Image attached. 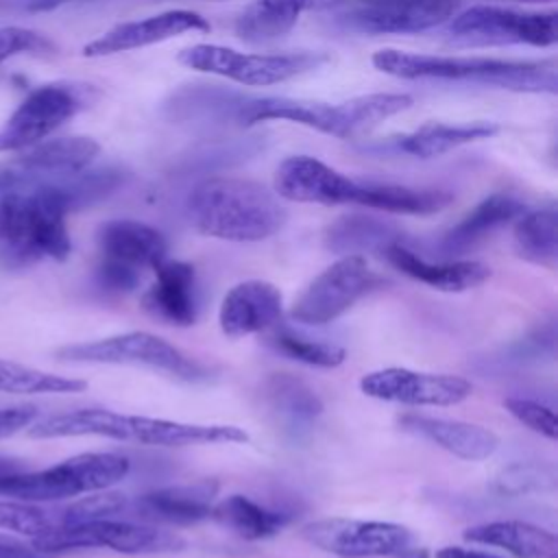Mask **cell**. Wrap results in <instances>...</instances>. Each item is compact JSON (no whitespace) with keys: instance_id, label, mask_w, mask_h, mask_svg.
I'll list each match as a JSON object with an SVG mask.
<instances>
[{"instance_id":"30","label":"cell","mask_w":558,"mask_h":558,"mask_svg":"<svg viewBox=\"0 0 558 558\" xmlns=\"http://www.w3.org/2000/svg\"><path fill=\"white\" fill-rule=\"evenodd\" d=\"M451 198L453 196L445 190H418L395 183H362L357 205L381 209L388 214L429 216L445 209Z\"/></svg>"},{"instance_id":"16","label":"cell","mask_w":558,"mask_h":558,"mask_svg":"<svg viewBox=\"0 0 558 558\" xmlns=\"http://www.w3.org/2000/svg\"><path fill=\"white\" fill-rule=\"evenodd\" d=\"M360 390L379 401L414 405V408H447L471 397L473 384L460 375L421 373L410 368H381L366 373L360 379Z\"/></svg>"},{"instance_id":"19","label":"cell","mask_w":558,"mask_h":558,"mask_svg":"<svg viewBox=\"0 0 558 558\" xmlns=\"http://www.w3.org/2000/svg\"><path fill=\"white\" fill-rule=\"evenodd\" d=\"M209 31V22L190 9H172L144 20L122 22L102 33L100 37L85 44V57H107L116 52H126L144 46H153L159 41H168L172 37L185 33H205Z\"/></svg>"},{"instance_id":"4","label":"cell","mask_w":558,"mask_h":558,"mask_svg":"<svg viewBox=\"0 0 558 558\" xmlns=\"http://www.w3.org/2000/svg\"><path fill=\"white\" fill-rule=\"evenodd\" d=\"M373 65L397 78H440L471 81L512 92H556V63L545 61H510L488 57H442L416 54L384 48L373 54Z\"/></svg>"},{"instance_id":"17","label":"cell","mask_w":558,"mask_h":558,"mask_svg":"<svg viewBox=\"0 0 558 558\" xmlns=\"http://www.w3.org/2000/svg\"><path fill=\"white\" fill-rule=\"evenodd\" d=\"M83 107L76 89L41 85L33 89L0 129V153H17L54 133Z\"/></svg>"},{"instance_id":"33","label":"cell","mask_w":558,"mask_h":558,"mask_svg":"<svg viewBox=\"0 0 558 558\" xmlns=\"http://www.w3.org/2000/svg\"><path fill=\"white\" fill-rule=\"evenodd\" d=\"M325 242L331 251L338 253H357L364 248H375V246H388L395 240V229L392 225L379 222L368 216H342L333 225H329Z\"/></svg>"},{"instance_id":"20","label":"cell","mask_w":558,"mask_h":558,"mask_svg":"<svg viewBox=\"0 0 558 558\" xmlns=\"http://www.w3.org/2000/svg\"><path fill=\"white\" fill-rule=\"evenodd\" d=\"M283 314L279 288L264 279L235 283L222 299L218 323L225 336L244 338L272 329Z\"/></svg>"},{"instance_id":"40","label":"cell","mask_w":558,"mask_h":558,"mask_svg":"<svg viewBox=\"0 0 558 558\" xmlns=\"http://www.w3.org/2000/svg\"><path fill=\"white\" fill-rule=\"evenodd\" d=\"M37 416H39V410L35 405L0 408V440L26 429Z\"/></svg>"},{"instance_id":"41","label":"cell","mask_w":558,"mask_h":558,"mask_svg":"<svg viewBox=\"0 0 558 558\" xmlns=\"http://www.w3.org/2000/svg\"><path fill=\"white\" fill-rule=\"evenodd\" d=\"M0 558H54V556L39 551L33 543H24L15 536L0 534Z\"/></svg>"},{"instance_id":"38","label":"cell","mask_w":558,"mask_h":558,"mask_svg":"<svg viewBox=\"0 0 558 558\" xmlns=\"http://www.w3.org/2000/svg\"><path fill=\"white\" fill-rule=\"evenodd\" d=\"M504 408L508 410V414L512 418H517L527 429H532L549 440L558 438L556 414L549 405H543L538 401L523 399V397H508V399H504Z\"/></svg>"},{"instance_id":"31","label":"cell","mask_w":558,"mask_h":558,"mask_svg":"<svg viewBox=\"0 0 558 558\" xmlns=\"http://www.w3.org/2000/svg\"><path fill=\"white\" fill-rule=\"evenodd\" d=\"M514 251L521 259L554 268L558 259V214L554 207L525 211L514 222Z\"/></svg>"},{"instance_id":"14","label":"cell","mask_w":558,"mask_h":558,"mask_svg":"<svg viewBox=\"0 0 558 558\" xmlns=\"http://www.w3.org/2000/svg\"><path fill=\"white\" fill-rule=\"evenodd\" d=\"M301 538L340 558H388L408 551L412 545V532L405 525L347 517L310 521L301 527Z\"/></svg>"},{"instance_id":"44","label":"cell","mask_w":558,"mask_h":558,"mask_svg":"<svg viewBox=\"0 0 558 558\" xmlns=\"http://www.w3.org/2000/svg\"><path fill=\"white\" fill-rule=\"evenodd\" d=\"M13 471H20L17 462H13V460H9V458H0V475L13 473Z\"/></svg>"},{"instance_id":"9","label":"cell","mask_w":558,"mask_h":558,"mask_svg":"<svg viewBox=\"0 0 558 558\" xmlns=\"http://www.w3.org/2000/svg\"><path fill=\"white\" fill-rule=\"evenodd\" d=\"M327 57L318 52L253 54L218 44H194L179 52V63L190 70L216 74L251 87H266L290 81L307 70H314Z\"/></svg>"},{"instance_id":"24","label":"cell","mask_w":558,"mask_h":558,"mask_svg":"<svg viewBox=\"0 0 558 558\" xmlns=\"http://www.w3.org/2000/svg\"><path fill=\"white\" fill-rule=\"evenodd\" d=\"M381 251L399 272L440 292H464L484 283L490 277V268L482 262L460 259L434 264L423 259L401 242H390Z\"/></svg>"},{"instance_id":"11","label":"cell","mask_w":558,"mask_h":558,"mask_svg":"<svg viewBox=\"0 0 558 558\" xmlns=\"http://www.w3.org/2000/svg\"><path fill=\"white\" fill-rule=\"evenodd\" d=\"M31 543L39 551L50 556L68 549H89V547H105L120 554H163V551H179L185 547V541L174 532H168L148 523L124 521L118 517L92 519V521L65 525Z\"/></svg>"},{"instance_id":"13","label":"cell","mask_w":558,"mask_h":558,"mask_svg":"<svg viewBox=\"0 0 558 558\" xmlns=\"http://www.w3.org/2000/svg\"><path fill=\"white\" fill-rule=\"evenodd\" d=\"M458 0H344L336 22L362 35H412L436 28L456 15Z\"/></svg>"},{"instance_id":"39","label":"cell","mask_w":558,"mask_h":558,"mask_svg":"<svg viewBox=\"0 0 558 558\" xmlns=\"http://www.w3.org/2000/svg\"><path fill=\"white\" fill-rule=\"evenodd\" d=\"M52 50V44L24 26H2L0 28V63L7 59L20 54V52H33V54H46Z\"/></svg>"},{"instance_id":"1","label":"cell","mask_w":558,"mask_h":558,"mask_svg":"<svg viewBox=\"0 0 558 558\" xmlns=\"http://www.w3.org/2000/svg\"><path fill=\"white\" fill-rule=\"evenodd\" d=\"M98 201V187L87 170L68 179L4 192L0 198V262L26 268L39 259H68L72 251L65 216Z\"/></svg>"},{"instance_id":"36","label":"cell","mask_w":558,"mask_h":558,"mask_svg":"<svg viewBox=\"0 0 558 558\" xmlns=\"http://www.w3.org/2000/svg\"><path fill=\"white\" fill-rule=\"evenodd\" d=\"M268 399L277 412H281L290 421H312L320 414L323 403L314 395L312 388H307L303 381L286 377V375H275L266 384Z\"/></svg>"},{"instance_id":"6","label":"cell","mask_w":558,"mask_h":558,"mask_svg":"<svg viewBox=\"0 0 558 558\" xmlns=\"http://www.w3.org/2000/svg\"><path fill=\"white\" fill-rule=\"evenodd\" d=\"M129 458L113 451H87L39 471L0 475V495L20 501L52 504L107 490L126 477Z\"/></svg>"},{"instance_id":"3","label":"cell","mask_w":558,"mask_h":558,"mask_svg":"<svg viewBox=\"0 0 558 558\" xmlns=\"http://www.w3.org/2000/svg\"><path fill=\"white\" fill-rule=\"evenodd\" d=\"M187 214L203 235L262 242L286 225V207L266 185L240 177H209L187 198Z\"/></svg>"},{"instance_id":"22","label":"cell","mask_w":558,"mask_h":558,"mask_svg":"<svg viewBox=\"0 0 558 558\" xmlns=\"http://www.w3.org/2000/svg\"><path fill=\"white\" fill-rule=\"evenodd\" d=\"M153 270L155 281L142 296L144 310L168 325H194L198 312L194 266L187 262L166 257Z\"/></svg>"},{"instance_id":"5","label":"cell","mask_w":558,"mask_h":558,"mask_svg":"<svg viewBox=\"0 0 558 558\" xmlns=\"http://www.w3.org/2000/svg\"><path fill=\"white\" fill-rule=\"evenodd\" d=\"M410 107L412 96L408 94H366L336 105L288 96H266L244 102L238 109V120L244 126L268 120H288L333 137L349 140L371 131L379 122Z\"/></svg>"},{"instance_id":"12","label":"cell","mask_w":558,"mask_h":558,"mask_svg":"<svg viewBox=\"0 0 558 558\" xmlns=\"http://www.w3.org/2000/svg\"><path fill=\"white\" fill-rule=\"evenodd\" d=\"M379 286L366 257L351 253L336 259L294 299L290 318L303 325H327L347 314L362 296Z\"/></svg>"},{"instance_id":"37","label":"cell","mask_w":558,"mask_h":558,"mask_svg":"<svg viewBox=\"0 0 558 558\" xmlns=\"http://www.w3.org/2000/svg\"><path fill=\"white\" fill-rule=\"evenodd\" d=\"M558 477L551 466L517 462L501 469L493 477V490L504 497H525V495H543L556 490Z\"/></svg>"},{"instance_id":"28","label":"cell","mask_w":558,"mask_h":558,"mask_svg":"<svg viewBox=\"0 0 558 558\" xmlns=\"http://www.w3.org/2000/svg\"><path fill=\"white\" fill-rule=\"evenodd\" d=\"M216 523L233 532L244 541H262L275 536L290 521L286 512L266 508L246 495H227L211 506V517Z\"/></svg>"},{"instance_id":"32","label":"cell","mask_w":558,"mask_h":558,"mask_svg":"<svg viewBox=\"0 0 558 558\" xmlns=\"http://www.w3.org/2000/svg\"><path fill=\"white\" fill-rule=\"evenodd\" d=\"M85 379L46 373L11 360H0V392L9 395H70L83 392Z\"/></svg>"},{"instance_id":"42","label":"cell","mask_w":558,"mask_h":558,"mask_svg":"<svg viewBox=\"0 0 558 558\" xmlns=\"http://www.w3.org/2000/svg\"><path fill=\"white\" fill-rule=\"evenodd\" d=\"M434 558H501L497 554L490 551H482V549H469V547H458V545H449V547H440Z\"/></svg>"},{"instance_id":"21","label":"cell","mask_w":558,"mask_h":558,"mask_svg":"<svg viewBox=\"0 0 558 558\" xmlns=\"http://www.w3.org/2000/svg\"><path fill=\"white\" fill-rule=\"evenodd\" d=\"M220 484L216 480H201L194 484L163 486L129 499L126 512L148 523L192 525L211 517Z\"/></svg>"},{"instance_id":"35","label":"cell","mask_w":558,"mask_h":558,"mask_svg":"<svg viewBox=\"0 0 558 558\" xmlns=\"http://www.w3.org/2000/svg\"><path fill=\"white\" fill-rule=\"evenodd\" d=\"M268 344L281 355L316 368H336L347 357V351L342 347L333 342H323L316 338H305L286 327H279V329L272 327V333L268 336Z\"/></svg>"},{"instance_id":"43","label":"cell","mask_w":558,"mask_h":558,"mask_svg":"<svg viewBox=\"0 0 558 558\" xmlns=\"http://www.w3.org/2000/svg\"><path fill=\"white\" fill-rule=\"evenodd\" d=\"M68 2H76V0H26V9L28 11H52L61 4H68Z\"/></svg>"},{"instance_id":"23","label":"cell","mask_w":558,"mask_h":558,"mask_svg":"<svg viewBox=\"0 0 558 558\" xmlns=\"http://www.w3.org/2000/svg\"><path fill=\"white\" fill-rule=\"evenodd\" d=\"M399 425L405 432L416 434L438 445L440 449L449 451L451 456L469 462L486 460L499 447V438L495 432L466 421L425 416V414H403L399 418Z\"/></svg>"},{"instance_id":"25","label":"cell","mask_w":558,"mask_h":558,"mask_svg":"<svg viewBox=\"0 0 558 558\" xmlns=\"http://www.w3.org/2000/svg\"><path fill=\"white\" fill-rule=\"evenodd\" d=\"M344 0H255L235 20V35L248 44H264L290 33L305 11H329Z\"/></svg>"},{"instance_id":"7","label":"cell","mask_w":558,"mask_h":558,"mask_svg":"<svg viewBox=\"0 0 558 558\" xmlns=\"http://www.w3.org/2000/svg\"><path fill=\"white\" fill-rule=\"evenodd\" d=\"M57 357L76 364H116V366H144L150 371L168 373L183 381L205 377V368L185 355L179 347L148 331H126L89 342L61 347Z\"/></svg>"},{"instance_id":"8","label":"cell","mask_w":558,"mask_h":558,"mask_svg":"<svg viewBox=\"0 0 558 558\" xmlns=\"http://www.w3.org/2000/svg\"><path fill=\"white\" fill-rule=\"evenodd\" d=\"M451 44L460 46H554L558 41L556 11H514L495 4H475L451 15L445 26Z\"/></svg>"},{"instance_id":"15","label":"cell","mask_w":558,"mask_h":558,"mask_svg":"<svg viewBox=\"0 0 558 558\" xmlns=\"http://www.w3.org/2000/svg\"><path fill=\"white\" fill-rule=\"evenodd\" d=\"M98 153L100 146L92 137L41 140L0 161V194L68 179L85 170Z\"/></svg>"},{"instance_id":"18","label":"cell","mask_w":558,"mask_h":558,"mask_svg":"<svg viewBox=\"0 0 558 558\" xmlns=\"http://www.w3.org/2000/svg\"><path fill=\"white\" fill-rule=\"evenodd\" d=\"M360 185L310 155L286 157L275 170V194L294 203L357 205Z\"/></svg>"},{"instance_id":"34","label":"cell","mask_w":558,"mask_h":558,"mask_svg":"<svg viewBox=\"0 0 558 558\" xmlns=\"http://www.w3.org/2000/svg\"><path fill=\"white\" fill-rule=\"evenodd\" d=\"M61 525V508H48L35 501L0 499V530L4 532H13L35 541L59 530Z\"/></svg>"},{"instance_id":"29","label":"cell","mask_w":558,"mask_h":558,"mask_svg":"<svg viewBox=\"0 0 558 558\" xmlns=\"http://www.w3.org/2000/svg\"><path fill=\"white\" fill-rule=\"evenodd\" d=\"M499 133V124L495 122H466V124H442V122H427L412 133H405L397 140L399 150L421 157V159H432L438 155H445L458 146L488 140Z\"/></svg>"},{"instance_id":"10","label":"cell","mask_w":558,"mask_h":558,"mask_svg":"<svg viewBox=\"0 0 558 558\" xmlns=\"http://www.w3.org/2000/svg\"><path fill=\"white\" fill-rule=\"evenodd\" d=\"M100 266L98 281L107 290H133L144 270H153L166 259V238L150 225L140 220H109L98 229Z\"/></svg>"},{"instance_id":"27","label":"cell","mask_w":558,"mask_h":558,"mask_svg":"<svg viewBox=\"0 0 558 558\" xmlns=\"http://www.w3.org/2000/svg\"><path fill=\"white\" fill-rule=\"evenodd\" d=\"M525 214V203L517 196L497 192L477 203L456 227L442 238V248L447 253H464L488 238L499 227L517 220Z\"/></svg>"},{"instance_id":"45","label":"cell","mask_w":558,"mask_h":558,"mask_svg":"<svg viewBox=\"0 0 558 558\" xmlns=\"http://www.w3.org/2000/svg\"><path fill=\"white\" fill-rule=\"evenodd\" d=\"M499 2H527V4H543V2H556V0H499Z\"/></svg>"},{"instance_id":"26","label":"cell","mask_w":558,"mask_h":558,"mask_svg":"<svg viewBox=\"0 0 558 558\" xmlns=\"http://www.w3.org/2000/svg\"><path fill=\"white\" fill-rule=\"evenodd\" d=\"M462 536L469 543L506 549L517 558H558L556 534L519 519L477 523L466 527Z\"/></svg>"},{"instance_id":"2","label":"cell","mask_w":558,"mask_h":558,"mask_svg":"<svg viewBox=\"0 0 558 558\" xmlns=\"http://www.w3.org/2000/svg\"><path fill=\"white\" fill-rule=\"evenodd\" d=\"M26 434L31 438H70V436H102L111 440L137 442L146 447H190L246 442L248 434L238 425H203L170 418H153L122 414L105 408H81L37 416Z\"/></svg>"}]
</instances>
